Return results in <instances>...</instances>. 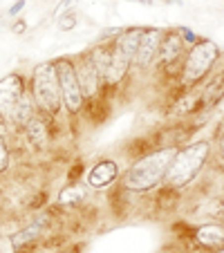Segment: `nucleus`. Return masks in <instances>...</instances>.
<instances>
[{"mask_svg": "<svg viewBox=\"0 0 224 253\" xmlns=\"http://www.w3.org/2000/svg\"><path fill=\"white\" fill-rule=\"evenodd\" d=\"M175 153H177V148L171 146V148H162L150 155H143L141 159H137L128 168V172L124 177V188L133 193H143V191L155 188L157 184H162Z\"/></svg>", "mask_w": 224, "mask_h": 253, "instance_id": "1", "label": "nucleus"}, {"mask_svg": "<svg viewBox=\"0 0 224 253\" xmlns=\"http://www.w3.org/2000/svg\"><path fill=\"white\" fill-rule=\"evenodd\" d=\"M209 153H211V143L206 141H197V143H191L184 150H177L171 159V166H168L166 175H164V182L173 188H181L186 184H191L197 172L204 168Z\"/></svg>", "mask_w": 224, "mask_h": 253, "instance_id": "2", "label": "nucleus"}, {"mask_svg": "<svg viewBox=\"0 0 224 253\" xmlns=\"http://www.w3.org/2000/svg\"><path fill=\"white\" fill-rule=\"evenodd\" d=\"M36 108L45 112L49 117H56L63 108L61 101V90H58V79H56V70H54L52 61L39 63L32 72V87H29Z\"/></svg>", "mask_w": 224, "mask_h": 253, "instance_id": "3", "label": "nucleus"}, {"mask_svg": "<svg viewBox=\"0 0 224 253\" xmlns=\"http://www.w3.org/2000/svg\"><path fill=\"white\" fill-rule=\"evenodd\" d=\"M220 58V45L215 41H197L191 47L188 56L184 61V70H181V81L184 83H197L206 77L213 67V63Z\"/></svg>", "mask_w": 224, "mask_h": 253, "instance_id": "4", "label": "nucleus"}, {"mask_svg": "<svg viewBox=\"0 0 224 253\" xmlns=\"http://www.w3.org/2000/svg\"><path fill=\"white\" fill-rule=\"evenodd\" d=\"M52 63H54V70H56L63 108H67L70 115H79L86 99H83L81 90H79L77 74H74V65H72L70 58H56V61H52Z\"/></svg>", "mask_w": 224, "mask_h": 253, "instance_id": "5", "label": "nucleus"}, {"mask_svg": "<svg viewBox=\"0 0 224 253\" xmlns=\"http://www.w3.org/2000/svg\"><path fill=\"white\" fill-rule=\"evenodd\" d=\"M25 81L20 74H7L5 79H0V119L9 121V115L14 110L16 101L23 96Z\"/></svg>", "mask_w": 224, "mask_h": 253, "instance_id": "6", "label": "nucleus"}, {"mask_svg": "<svg viewBox=\"0 0 224 253\" xmlns=\"http://www.w3.org/2000/svg\"><path fill=\"white\" fill-rule=\"evenodd\" d=\"M162 36H164V32L159 27H148L141 32V39H139L137 52H134V58H133V63L139 70H146V67L155 61L157 47H159V43H162Z\"/></svg>", "mask_w": 224, "mask_h": 253, "instance_id": "7", "label": "nucleus"}, {"mask_svg": "<svg viewBox=\"0 0 224 253\" xmlns=\"http://www.w3.org/2000/svg\"><path fill=\"white\" fill-rule=\"evenodd\" d=\"M72 65H74V74H77V83H79V90H81L83 99H94L101 87V81H99V74H96L90 56L83 54V56H79L77 63H72Z\"/></svg>", "mask_w": 224, "mask_h": 253, "instance_id": "8", "label": "nucleus"}, {"mask_svg": "<svg viewBox=\"0 0 224 253\" xmlns=\"http://www.w3.org/2000/svg\"><path fill=\"white\" fill-rule=\"evenodd\" d=\"M143 27H130V29H121L119 36H115V45L110 47V52L115 56L124 58L126 63H133L134 52H137L139 39H141Z\"/></svg>", "mask_w": 224, "mask_h": 253, "instance_id": "9", "label": "nucleus"}, {"mask_svg": "<svg viewBox=\"0 0 224 253\" xmlns=\"http://www.w3.org/2000/svg\"><path fill=\"white\" fill-rule=\"evenodd\" d=\"M117 177H119V166H117V162H112V159H101V162H96L94 166L90 168V172H88V177H86V184L92 188H105L115 182Z\"/></svg>", "mask_w": 224, "mask_h": 253, "instance_id": "10", "label": "nucleus"}, {"mask_svg": "<svg viewBox=\"0 0 224 253\" xmlns=\"http://www.w3.org/2000/svg\"><path fill=\"white\" fill-rule=\"evenodd\" d=\"M181 52H184V41L179 39V34L177 32H168L162 36V43H159L157 47V61L162 63V65H173L175 61H179Z\"/></svg>", "mask_w": 224, "mask_h": 253, "instance_id": "11", "label": "nucleus"}, {"mask_svg": "<svg viewBox=\"0 0 224 253\" xmlns=\"http://www.w3.org/2000/svg\"><path fill=\"white\" fill-rule=\"evenodd\" d=\"M34 115H36V103H34V99H32V94H29V90H25L23 96L16 101L14 110H11L9 124L16 126V128H23V126L27 124V121L32 119Z\"/></svg>", "mask_w": 224, "mask_h": 253, "instance_id": "12", "label": "nucleus"}, {"mask_svg": "<svg viewBox=\"0 0 224 253\" xmlns=\"http://www.w3.org/2000/svg\"><path fill=\"white\" fill-rule=\"evenodd\" d=\"M47 222H49V217L47 215H41L36 222H32L29 226H25L23 231H18V233H14L9 238V244L11 247H23V244H27V242H32V240H36L39 238V233L47 226Z\"/></svg>", "mask_w": 224, "mask_h": 253, "instance_id": "13", "label": "nucleus"}, {"mask_svg": "<svg viewBox=\"0 0 224 253\" xmlns=\"http://www.w3.org/2000/svg\"><path fill=\"white\" fill-rule=\"evenodd\" d=\"M23 130H25V134H27L29 143H34V146L43 148L45 143H47V126H45V121L41 119L39 115H34L32 119L23 126Z\"/></svg>", "mask_w": 224, "mask_h": 253, "instance_id": "14", "label": "nucleus"}, {"mask_svg": "<svg viewBox=\"0 0 224 253\" xmlns=\"http://www.w3.org/2000/svg\"><path fill=\"white\" fill-rule=\"evenodd\" d=\"M90 61L94 65L96 74H99V81L101 85H105V77H108V67H110V47H105L103 43H99L96 47L90 49Z\"/></svg>", "mask_w": 224, "mask_h": 253, "instance_id": "15", "label": "nucleus"}, {"mask_svg": "<svg viewBox=\"0 0 224 253\" xmlns=\"http://www.w3.org/2000/svg\"><path fill=\"white\" fill-rule=\"evenodd\" d=\"M195 238L204 247H222L224 229H222V224H204L195 231Z\"/></svg>", "mask_w": 224, "mask_h": 253, "instance_id": "16", "label": "nucleus"}, {"mask_svg": "<svg viewBox=\"0 0 224 253\" xmlns=\"http://www.w3.org/2000/svg\"><path fill=\"white\" fill-rule=\"evenodd\" d=\"M88 197V188L81 186V184H72V186L63 188L61 193H58V204L63 206H74L79 204V202H83Z\"/></svg>", "mask_w": 224, "mask_h": 253, "instance_id": "17", "label": "nucleus"}, {"mask_svg": "<svg viewBox=\"0 0 224 253\" xmlns=\"http://www.w3.org/2000/svg\"><path fill=\"white\" fill-rule=\"evenodd\" d=\"M200 105V92H188V94H184L179 101L175 103V110L171 112L173 117H184L188 115V112H193Z\"/></svg>", "mask_w": 224, "mask_h": 253, "instance_id": "18", "label": "nucleus"}, {"mask_svg": "<svg viewBox=\"0 0 224 253\" xmlns=\"http://www.w3.org/2000/svg\"><path fill=\"white\" fill-rule=\"evenodd\" d=\"M215 101H218V103L222 101V74L200 94V105H204V108H211Z\"/></svg>", "mask_w": 224, "mask_h": 253, "instance_id": "19", "label": "nucleus"}, {"mask_svg": "<svg viewBox=\"0 0 224 253\" xmlns=\"http://www.w3.org/2000/svg\"><path fill=\"white\" fill-rule=\"evenodd\" d=\"M77 25H79V16L74 14V11H65L63 16L56 18V27L61 29V32H72Z\"/></svg>", "mask_w": 224, "mask_h": 253, "instance_id": "20", "label": "nucleus"}, {"mask_svg": "<svg viewBox=\"0 0 224 253\" xmlns=\"http://www.w3.org/2000/svg\"><path fill=\"white\" fill-rule=\"evenodd\" d=\"M7 166H9V150L5 143V128L0 124V172L7 170Z\"/></svg>", "mask_w": 224, "mask_h": 253, "instance_id": "21", "label": "nucleus"}, {"mask_svg": "<svg viewBox=\"0 0 224 253\" xmlns=\"http://www.w3.org/2000/svg\"><path fill=\"white\" fill-rule=\"evenodd\" d=\"M74 5H77V0H58V5L54 7V11H52V18H58V16H63L65 11H72Z\"/></svg>", "mask_w": 224, "mask_h": 253, "instance_id": "22", "label": "nucleus"}, {"mask_svg": "<svg viewBox=\"0 0 224 253\" xmlns=\"http://www.w3.org/2000/svg\"><path fill=\"white\" fill-rule=\"evenodd\" d=\"M177 34H179V39L184 41V43H191V45H195V43H197V36H195V32H193V29H188V27H179V29H177Z\"/></svg>", "mask_w": 224, "mask_h": 253, "instance_id": "23", "label": "nucleus"}, {"mask_svg": "<svg viewBox=\"0 0 224 253\" xmlns=\"http://www.w3.org/2000/svg\"><path fill=\"white\" fill-rule=\"evenodd\" d=\"M121 29H124V27H110V29H103V32L99 34V43H105L108 39H115V36H119Z\"/></svg>", "mask_w": 224, "mask_h": 253, "instance_id": "24", "label": "nucleus"}, {"mask_svg": "<svg viewBox=\"0 0 224 253\" xmlns=\"http://www.w3.org/2000/svg\"><path fill=\"white\" fill-rule=\"evenodd\" d=\"M25 5H27V2H25V0H16L14 5H11L9 9H7V16H18L20 11L25 9Z\"/></svg>", "mask_w": 224, "mask_h": 253, "instance_id": "25", "label": "nucleus"}, {"mask_svg": "<svg viewBox=\"0 0 224 253\" xmlns=\"http://www.w3.org/2000/svg\"><path fill=\"white\" fill-rule=\"evenodd\" d=\"M25 29H27V23H25V20H18V23L11 25V32L18 34V36H20V34H25Z\"/></svg>", "mask_w": 224, "mask_h": 253, "instance_id": "26", "label": "nucleus"}, {"mask_svg": "<svg viewBox=\"0 0 224 253\" xmlns=\"http://www.w3.org/2000/svg\"><path fill=\"white\" fill-rule=\"evenodd\" d=\"M128 2H137V5H146V7L155 5V0H128Z\"/></svg>", "mask_w": 224, "mask_h": 253, "instance_id": "27", "label": "nucleus"}, {"mask_svg": "<svg viewBox=\"0 0 224 253\" xmlns=\"http://www.w3.org/2000/svg\"><path fill=\"white\" fill-rule=\"evenodd\" d=\"M5 23V14H2V11H0V25Z\"/></svg>", "mask_w": 224, "mask_h": 253, "instance_id": "28", "label": "nucleus"}, {"mask_svg": "<svg viewBox=\"0 0 224 253\" xmlns=\"http://www.w3.org/2000/svg\"><path fill=\"white\" fill-rule=\"evenodd\" d=\"M218 253H224V251H222V249H220V251H218Z\"/></svg>", "mask_w": 224, "mask_h": 253, "instance_id": "29", "label": "nucleus"}]
</instances>
